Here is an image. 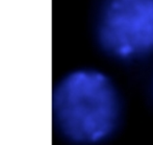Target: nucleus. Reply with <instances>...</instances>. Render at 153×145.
<instances>
[{
    "label": "nucleus",
    "instance_id": "1",
    "mask_svg": "<svg viewBox=\"0 0 153 145\" xmlns=\"http://www.w3.org/2000/svg\"><path fill=\"white\" fill-rule=\"evenodd\" d=\"M53 119L71 143L93 145L111 136L121 118V100L109 77L93 69L68 73L53 89Z\"/></svg>",
    "mask_w": 153,
    "mask_h": 145
},
{
    "label": "nucleus",
    "instance_id": "2",
    "mask_svg": "<svg viewBox=\"0 0 153 145\" xmlns=\"http://www.w3.org/2000/svg\"><path fill=\"white\" fill-rule=\"evenodd\" d=\"M102 49L132 61L153 53V0H106L97 25Z\"/></svg>",
    "mask_w": 153,
    "mask_h": 145
}]
</instances>
